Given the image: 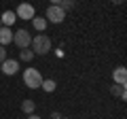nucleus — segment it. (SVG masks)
Instances as JSON below:
<instances>
[{
    "label": "nucleus",
    "instance_id": "5",
    "mask_svg": "<svg viewBox=\"0 0 127 119\" xmlns=\"http://www.w3.org/2000/svg\"><path fill=\"white\" fill-rule=\"evenodd\" d=\"M15 15H17V17H21V19H28V21H30V19L36 17V11H34V6H32V4L21 2V4L17 6V11H15Z\"/></svg>",
    "mask_w": 127,
    "mask_h": 119
},
{
    "label": "nucleus",
    "instance_id": "11",
    "mask_svg": "<svg viewBox=\"0 0 127 119\" xmlns=\"http://www.w3.org/2000/svg\"><path fill=\"white\" fill-rule=\"evenodd\" d=\"M34 109H36V104H34L32 100H23V102H21V111H23L26 115H32V113H34Z\"/></svg>",
    "mask_w": 127,
    "mask_h": 119
},
{
    "label": "nucleus",
    "instance_id": "19",
    "mask_svg": "<svg viewBox=\"0 0 127 119\" xmlns=\"http://www.w3.org/2000/svg\"><path fill=\"white\" fill-rule=\"evenodd\" d=\"M125 0H112V4H123Z\"/></svg>",
    "mask_w": 127,
    "mask_h": 119
},
{
    "label": "nucleus",
    "instance_id": "7",
    "mask_svg": "<svg viewBox=\"0 0 127 119\" xmlns=\"http://www.w3.org/2000/svg\"><path fill=\"white\" fill-rule=\"evenodd\" d=\"M112 79H114V83H119V85H125V83H127V70H125V66L114 68L112 70Z\"/></svg>",
    "mask_w": 127,
    "mask_h": 119
},
{
    "label": "nucleus",
    "instance_id": "8",
    "mask_svg": "<svg viewBox=\"0 0 127 119\" xmlns=\"http://www.w3.org/2000/svg\"><path fill=\"white\" fill-rule=\"evenodd\" d=\"M9 43H13V32H11V28L2 26L0 28V45L4 47V45H9Z\"/></svg>",
    "mask_w": 127,
    "mask_h": 119
},
{
    "label": "nucleus",
    "instance_id": "16",
    "mask_svg": "<svg viewBox=\"0 0 127 119\" xmlns=\"http://www.w3.org/2000/svg\"><path fill=\"white\" fill-rule=\"evenodd\" d=\"M4 60H6V49H4L2 45H0V64H2Z\"/></svg>",
    "mask_w": 127,
    "mask_h": 119
},
{
    "label": "nucleus",
    "instance_id": "3",
    "mask_svg": "<svg viewBox=\"0 0 127 119\" xmlns=\"http://www.w3.org/2000/svg\"><path fill=\"white\" fill-rule=\"evenodd\" d=\"M13 43L19 47V49H28L30 43H32V36H30V32H28L26 28H19L17 32L13 34Z\"/></svg>",
    "mask_w": 127,
    "mask_h": 119
},
{
    "label": "nucleus",
    "instance_id": "20",
    "mask_svg": "<svg viewBox=\"0 0 127 119\" xmlns=\"http://www.w3.org/2000/svg\"><path fill=\"white\" fill-rule=\"evenodd\" d=\"M51 4H59V2H62V0H49Z\"/></svg>",
    "mask_w": 127,
    "mask_h": 119
},
{
    "label": "nucleus",
    "instance_id": "4",
    "mask_svg": "<svg viewBox=\"0 0 127 119\" xmlns=\"http://www.w3.org/2000/svg\"><path fill=\"white\" fill-rule=\"evenodd\" d=\"M64 17H66V11L59 4H51L49 9H47V19H49L51 23H62Z\"/></svg>",
    "mask_w": 127,
    "mask_h": 119
},
{
    "label": "nucleus",
    "instance_id": "6",
    "mask_svg": "<svg viewBox=\"0 0 127 119\" xmlns=\"http://www.w3.org/2000/svg\"><path fill=\"white\" fill-rule=\"evenodd\" d=\"M0 70H2L4 74H15L19 70V60H9L6 58L4 62L0 64Z\"/></svg>",
    "mask_w": 127,
    "mask_h": 119
},
{
    "label": "nucleus",
    "instance_id": "21",
    "mask_svg": "<svg viewBox=\"0 0 127 119\" xmlns=\"http://www.w3.org/2000/svg\"><path fill=\"white\" fill-rule=\"evenodd\" d=\"M62 119H70V117H62Z\"/></svg>",
    "mask_w": 127,
    "mask_h": 119
},
{
    "label": "nucleus",
    "instance_id": "9",
    "mask_svg": "<svg viewBox=\"0 0 127 119\" xmlns=\"http://www.w3.org/2000/svg\"><path fill=\"white\" fill-rule=\"evenodd\" d=\"M15 19H17V15L13 13V11H4V13L0 15V21H2V26H6V28H11L15 23Z\"/></svg>",
    "mask_w": 127,
    "mask_h": 119
},
{
    "label": "nucleus",
    "instance_id": "23",
    "mask_svg": "<svg viewBox=\"0 0 127 119\" xmlns=\"http://www.w3.org/2000/svg\"><path fill=\"white\" fill-rule=\"evenodd\" d=\"M0 74H2V70H0Z\"/></svg>",
    "mask_w": 127,
    "mask_h": 119
},
{
    "label": "nucleus",
    "instance_id": "2",
    "mask_svg": "<svg viewBox=\"0 0 127 119\" xmlns=\"http://www.w3.org/2000/svg\"><path fill=\"white\" fill-rule=\"evenodd\" d=\"M23 83H26L30 89H36V87H40L42 77H40V72H38L36 68H26V72H23Z\"/></svg>",
    "mask_w": 127,
    "mask_h": 119
},
{
    "label": "nucleus",
    "instance_id": "18",
    "mask_svg": "<svg viewBox=\"0 0 127 119\" xmlns=\"http://www.w3.org/2000/svg\"><path fill=\"white\" fill-rule=\"evenodd\" d=\"M28 119H40V117H38V115H34V113H32V115H28Z\"/></svg>",
    "mask_w": 127,
    "mask_h": 119
},
{
    "label": "nucleus",
    "instance_id": "13",
    "mask_svg": "<svg viewBox=\"0 0 127 119\" xmlns=\"http://www.w3.org/2000/svg\"><path fill=\"white\" fill-rule=\"evenodd\" d=\"M40 87H42V89H45V92H55V87H57V83H55L53 81V79H47V81H42L40 83Z\"/></svg>",
    "mask_w": 127,
    "mask_h": 119
},
{
    "label": "nucleus",
    "instance_id": "12",
    "mask_svg": "<svg viewBox=\"0 0 127 119\" xmlns=\"http://www.w3.org/2000/svg\"><path fill=\"white\" fill-rule=\"evenodd\" d=\"M32 26L36 28L38 32H42V30H45V26H47V19H45V17H34V19H32Z\"/></svg>",
    "mask_w": 127,
    "mask_h": 119
},
{
    "label": "nucleus",
    "instance_id": "15",
    "mask_svg": "<svg viewBox=\"0 0 127 119\" xmlns=\"http://www.w3.org/2000/svg\"><path fill=\"white\" fill-rule=\"evenodd\" d=\"M59 6H62L64 11H70V9H74V0H62Z\"/></svg>",
    "mask_w": 127,
    "mask_h": 119
},
{
    "label": "nucleus",
    "instance_id": "1",
    "mask_svg": "<svg viewBox=\"0 0 127 119\" xmlns=\"http://www.w3.org/2000/svg\"><path fill=\"white\" fill-rule=\"evenodd\" d=\"M32 51H34V55H47L51 51V38L47 36V34H36V36L32 38Z\"/></svg>",
    "mask_w": 127,
    "mask_h": 119
},
{
    "label": "nucleus",
    "instance_id": "14",
    "mask_svg": "<svg viewBox=\"0 0 127 119\" xmlns=\"http://www.w3.org/2000/svg\"><path fill=\"white\" fill-rule=\"evenodd\" d=\"M19 60H21V62H32V60H34V51L21 49V51H19Z\"/></svg>",
    "mask_w": 127,
    "mask_h": 119
},
{
    "label": "nucleus",
    "instance_id": "17",
    "mask_svg": "<svg viewBox=\"0 0 127 119\" xmlns=\"http://www.w3.org/2000/svg\"><path fill=\"white\" fill-rule=\"evenodd\" d=\"M51 119H62V115H59L57 111H53V113H51Z\"/></svg>",
    "mask_w": 127,
    "mask_h": 119
},
{
    "label": "nucleus",
    "instance_id": "10",
    "mask_svg": "<svg viewBox=\"0 0 127 119\" xmlns=\"http://www.w3.org/2000/svg\"><path fill=\"white\" fill-rule=\"evenodd\" d=\"M110 94H112L114 98H121V100H125V98H127L125 85H119V83H114V85H110Z\"/></svg>",
    "mask_w": 127,
    "mask_h": 119
},
{
    "label": "nucleus",
    "instance_id": "22",
    "mask_svg": "<svg viewBox=\"0 0 127 119\" xmlns=\"http://www.w3.org/2000/svg\"><path fill=\"white\" fill-rule=\"evenodd\" d=\"M0 28H2V21H0Z\"/></svg>",
    "mask_w": 127,
    "mask_h": 119
}]
</instances>
